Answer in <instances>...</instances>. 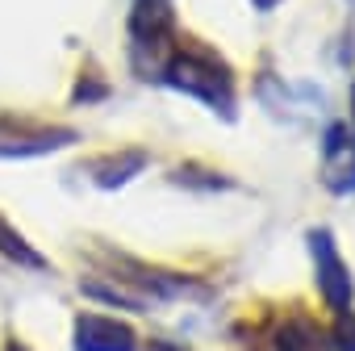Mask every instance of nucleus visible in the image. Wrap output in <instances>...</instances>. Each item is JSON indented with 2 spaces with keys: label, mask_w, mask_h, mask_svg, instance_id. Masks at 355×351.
<instances>
[{
  "label": "nucleus",
  "mask_w": 355,
  "mask_h": 351,
  "mask_svg": "<svg viewBox=\"0 0 355 351\" xmlns=\"http://www.w3.org/2000/svg\"><path fill=\"white\" fill-rule=\"evenodd\" d=\"M159 80L167 88H175V92H184V96L205 101L222 117H234V76L205 46H180V51H171L167 63H163V71H159Z\"/></svg>",
  "instance_id": "f257e3e1"
},
{
  "label": "nucleus",
  "mask_w": 355,
  "mask_h": 351,
  "mask_svg": "<svg viewBox=\"0 0 355 351\" xmlns=\"http://www.w3.org/2000/svg\"><path fill=\"white\" fill-rule=\"evenodd\" d=\"M142 167H146V155H142V151H121V155H101V159H92V163H88V176H92L101 189H121V185L134 180Z\"/></svg>",
  "instance_id": "0eeeda50"
},
{
  "label": "nucleus",
  "mask_w": 355,
  "mask_h": 351,
  "mask_svg": "<svg viewBox=\"0 0 355 351\" xmlns=\"http://www.w3.org/2000/svg\"><path fill=\"white\" fill-rule=\"evenodd\" d=\"M330 347L334 351H355V309H338L334 330H330Z\"/></svg>",
  "instance_id": "9d476101"
},
{
  "label": "nucleus",
  "mask_w": 355,
  "mask_h": 351,
  "mask_svg": "<svg viewBox=\"0 0 355 351\" xmlns=\"http://www.w3.org/2000/svg\"><path fill=\"white\" fill-rule=\"evenodd\" d=\"M146 351H189V347H180V343H167V339H150V347Z\"/></svg>",
  "instance_id": "9b49d317"
},
{
  "label": "nucleus",
  "mask_w": 355,
  "mask_h": 351,
  "mask_svg": "<svg viewBox=\"0 0 355 351\" xmlns=\"http://www.w3.org/2000/svg\"><path fill=\"white\" fill-rule=\"evenodd\" d=\"M175 17L167 9V0H134L130 13V55L134 67L142 71V80H159L163 63H167V42H171Z\"/></svg>",
  "instance_id": "f03ea898"
},
{
  "label": "nucleus",
  "mask_w": 355,
  "mask_h": 351,
  "mask_svg": "<svg viewBox=\"0 0 355 351\" xmlns=\"http://www.w3.org/2000/svg\"><path fill=\"white\" fill-rule=\"evenodd\" d=\"M326 185L334 193H355V138L347 126H330L326 130Z\"/></svg>",
  "instance_id": "39448f33"
},
{
  "label": "nucleus",
  "mask_w": 355,
  "mask_h": 351,
  "mask_svg": "<svg viewBox=\"0 0 355 351\" xmlns=\"http://www.w3.org/2000/svg\"><path fill=\"white\" fill-rule=\"evenodd\" d=\"M276 351H334V347L326 330H318L305 314H293L276 330Z\"/></svg>",
  "instance_id": "6e6552de"
},
{
  "label": "nucleus",
  "mask_w": 355,
  "mask_h": 351,
  "mask_svg": "<svg viewBox=\"0 0 355 351\" xmlns=\"http://www.w3.org/2000/svg\"><path fill=\"white\" fill-rule=\"evenodd\" d=\"M251 5H255L259 13H268V9H276V5H280V0H251Z\"/></svg>",
  "instance_id": "f8f14e48"
},
{
  "label": "nucleus",
  "mask_w": 355,
  "mask_h": 351,
  "mask_svg": "<svg viewBox=\"0 0 355 351\" xmlns=\"http://www.w3.org/2000/svg\"><path fill=\"white\" fill-rule=\"evenodd\" d=\"M5 351H30V347H26V343H9Z\"/></svg>",
  "instance_id": "ddd939ff"
},
{
  "label": "nucleus",
  "mask_w": 355,
  "mask_h": 351,
  "mask_svg": "<svg viewBox=\"0 0 355 351\" xmlns=\"http://www.w3.org/2000/svg\"><path fill=\"white\" fill-rule=\"evenodd\" d=\"M71 343H76V351H138L134 330L109 314H80Z\"/></svg>",
  "instance_id": "20e7f679"
},
{
  "label": "nucleus",
  "mask_w": 355,
  "mask_h": 351,
  "mask_svg": "<svg viewBox=\"0 0 355 351\" xmlns=\"http://www.w3.org/2000/svg\"><path fill=\"white\" fill-rule=\"evenodd\" d=\"M76 130H0V159H34V155H51L67 142H76Z\"/></svg>",
  "instance_id": "423d86ee"
},
{
  "label": "nucleus",
  "mask_w": 355,
  "mask_h": 351,
  "mask_svg": "<svg viewBox=\"0 0 355 351\" xmlns=\"http://www.w3.org/2000/svg\"><path fill=\"white\" fill-rule=\"evenodd\" d=\"M309 251H313V268H318V289H322V301L338 314V309H351V297H355V284H351V268L343 264L330 230H309Z\"/></svg>",
  "instance_id": "7ed1b4c3"
},
{
  "label": "nucleus",
  "mask_w": 355,
  "mask_h": 351,
  "mask_svg": "<svg viewBox=\"0 0 355 351\" xmlns=\"http://www.w3.org/2000/svg\"><path fill=\"white\" fill-rule=\"evenodd\" d=\"M0 251H5L9 259H17V264H26V268H46V259H42V255L5 222V218H0Z\"/></svg>",
  "instance_id": "1a4fd4ad"
},
{
  "label": "nucleus",
  "mask_w": 355,
  "mask_h": 351,
  "mask_svg": "<svg viewBox=\"0 0 355 351\" xmlns=\"http://www.w3.org/2000/svg\"><path fill=\"white\" fill-rule=\"evenodd\" d=\"M351 117H355V84H351Z\"/></svg>",
  "instance_id": "4468645a"
}]
</instances>
